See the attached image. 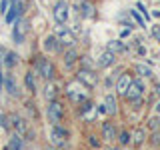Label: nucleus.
<instances>
[{
	"label": "nucleus",
	"instance_id": "obj_25",
	"mask_svg": "<svg viewBox=\"0 0 160 150\" xmlns=\"http://www.w3.org/2000/svg\"><path fill=\"white\" fill-rule=\"evenodd\" d=\"M8 150H24V140L20 134H10V138H8Z\"/></svg>",
	"mask_w": 160,
	"mask_h": 150
},
{
	"label": "nucleus",
	"instance_id": "obj_16",
	"mask_svg": "<svg viewBox=\"0 0 160 150\" xmlns=\"http://www.w3.org/2000/svg\"><path fill=\"white\" fill-rule=\"evenodd\" d=\"M116 134H118V130H116V126H114V122L104 120V122L100 124V136H102V140L114 142V140H116Z\"/></svg>",
	"mask_w": 160,
	"mask_h": 150
},
{
	"label": "nucleus",
	"instance_id": "obj_34",
	"mask_svg": "<svg viewBox=\"0 0 160 150\" xmlns=\"http://www.w3.org/2000/svg\"><path fill=\"white\" fill-rule=\"evenodd\" d=\"M152 92H154V96L160 98V82H154L152 84Z\"/></svg>",
	"mask_w": 160,
	"mask_h": 150
},
{
	"label": "nucleus",
	"instance_id": "obj_2",
	"mask_svg": "<svg viewBox=\"0 0 160 150\" xmlns=\"http://www.w3.org/2000/svg\"><path fill=\"white\" fill-rule=\"evenodd\" d=\"M64 92H66V96L70 102H74V104H80V102H84L88 96H90V92H88V88L84 86L82 82H70L66 88H64Z\"/></svg>",
	"mask_w": 160,
	"mask_h": 150
},
{
	"label": "nucleus",
	"instance_id": "obj_9",
	"mask_svg": "<svg viewBox=\"0 0 160 150\" xmlns=\"http://www.w3.org/2000/svg\"><path fill=\"white\" fill-rule=\"evenodd\" d=\"M52 16L56 20V24H66L68 22V16H70V4L66 0H58L52 8Z\"/></svg>",
	"mask_w": 160,
	"mask_h": 150
},
{
	"label": "nucleus",
	"instance_id": "obj_38",
	"mask_svg": "<svg viewBox=\"0 0 160 150\" xmlns=\"http://www.w3.org/2000/svg\"><path fill=\"white\" fill-rule=\"evenodd\" d=\"M154 110H156V112L160 114V102H156V106H154Z\"/></svg>",
	"mask_w": 160,
	"mask_h": 150
},
{
	"label": "nucleus",
	"instance_id": "obj_26",
	"mask_svg": "<svg viewBox=\"0 0 160 150\" xmlns=\"http://www.w3.org/2000/svg\"><path fill=\"white\" fill-rule=\"evenodd\" d=\"M130 138H132L134 146H142L144 140H146V130H144V128H136L134 132H130Z\"/></svg>",
	"mask_w": 160,
	"mask_h": 150
},
{
	"label": "nucleus",
	"instance_id": "obj_17",
	"mask_svg": "<svg viewBox=\"0 0 160 150\" xmlns=\"http://www.w3.org/2000/svg\"><path fill=\"white\" fill-rule=\"evenodd\" d=\"M104 108H106L108 116H118V100L114 92H106L104 94Z\"/></svg>",
	"mask_w": 160,
	"mask_h": 150
},
{
	"label": "nucleus",
	"instance_id": "obj_19",
	"mask_svg": "<svg viewBox=\"0 0 160 150\" xmlns=\"http://www.w3.org/2000/svg\"><path fill=\"white\" fill-rule=\"evenodd\" d=\"M78 8H80V16L82 18H96V6H94V2L82 0L78 4Z\"/></svg>",
	"mask_w": 160,
	"mask_h": 150
},
{
	"label": "nucleus",
	"instance_id": "obj_10",
	"mask_svg": "<svg viewBox=\"0 0 160 150\" xmlns=\"http://www.w3.org/2000/svg\"><path fill=\"white\" fill-rule=\"evenodd\" d=\"M144 90H146V86H144V82H142V78H134L132 80V84H130V88H128V92H126V98L128 102H132V100H136V98H142L144 96Z\"/></svg>",
	"mask_w": 160,
	"mask_h": 150
},
{
	"label": "nucleus",
	"instance_id": "obj_31",
	"mask_svg": "<svg viewBox=\"0 0 160 150\" xmlns=\"http://www.w3.org/2000/svg\"><path fill=\"white\" fill-rule=\"evenodd\" d=\"M146 126H148L150 130H160V116H150Z\"/></svg>",
	"mask_w": 160,
	"mask_h": 150
},
{
	"label": "nucleus",
	"instance_id": "obj_27",
	"mask_svg": "<svg viewBox=\"0 0 160 150\" xmlns=\"http://www.w3.org/2000/svg\"><path fill=\"white\" fill-rule=\"evenodd\" d=\"M116 142H118V146H128L130 142H132V138H130V132L128 130H120V132L116 134Z\"/></svg>",
	"mask_w": 160,
	"mask_h": 150
},
{
	"label": "nucleus",
	"instance_id": "obj_12",
	"mask_svg": "<svg viewBox=\"0 0 160 150\" xmlns=\"http://www.w3.org/2000/svg\"><path fill=\"white\" fill-rule=\"evenodd\" d=\"M42 48H44V52H48V54H62V50H64L56 34H48L42 42Z\"/></svg>",
	"mask_w": 160,
	"mask_h": 150
},
{
	"label": "nucleus",
	"instance_id": "obj_39",
	"mask_svg": "<svg viewBox=\"0 0 160 150\" xmlns=\"http://www.w3.org/2000/svg\"><path fill=\"white\" fill-rule=\"evenodd\" d=\"M2 84H4V76L0 74V88H2Z\"/></svg>",
	"mask_w": 160,
	"mask_h": 150
},
{
	"label": "nucleus",
	"instance_id": "obj_6",
	"mask_svg": "<svg viewBox=\"0 0 160 150\" xmlns=\"http://www.w3.org/2000/svg\"><path fill=\"white\" fill-rule=\"evenodd\" d=\"M76 80H78V82H82L86 88H94V86H98V82H100V76L96 74V70L78 68V70H76Z\"/></svg>",
	"mask_w": 160,
	"mask_h": 150
},
{
	"label": "nucleus",
	"instance_id": "obj_41",
	"mask_svg": "<svg viewBox=\"0 0 160 150\" xmlns=\"http://www.w3.org/2000/svg\"><path fill=\"white\" fill-rule=\"evenodd\" d=\"M50 150H62V148H56V146H54V148H50Z\"/></svg>",
	"mask_w": 160,
	"mask_h": 150
},
{
	"label": "nucleus",
	"instance_id": "obj_20",
	"mask_svg": "<svg viewBox=\"0 0 160 150\" xmlns=\"http://www.w3.org/2000/svg\"><path fill=\"white\" fill-rule=\"evenodd\" d=\"M24 86H26V90L30 94H36L38 84H36V72H34V70H28V72L24 74Z\"/></svg>",
	"mask_w": 160,
	"mask_h": 150
},
{
	"label": "nucleus",
	"instance_id": "obj_37",
	"mask_svg": "<svg viewBox=\"0 0 160 150\" xmlns=\"http://www.w3.org/2000/svg\"><path fill=\"white\" fill-rule=\"evenodd\" d=\"M130 34V30H120V38H126Z\"/></svg>",
	"mask_w": 160,
	"mask_h": 150
},
{
	"label": "nucleus",
	"instance_id": "obj_24",
	"mask_svg": "<svg viewBox=\"0 0 160 150\" xmlns=\"http://www.w3.org/2000/svg\"><path fill=\"white\" fill-rule=\"evenodd\" d=\"M2 62H4V66L6 68H14L16 64L20 62V58H18V54L16 52H12V50H4V58H2Z\"/></svg>",
	"mask_w": 160,
	"mask_h": 150
},
{
	"label": "nucleus",
	"instance_id": "obj_7",
	"mask_svg": "<svg viewBox=\"0 0 160 150\" xmlns=\"http://www.w3.org/2000/svg\"><path fill=\"white\" fill-rule=\"evenodd\" d=\"M132 80H134V74L132 72H120L118 76H116V82H114V90H116V96H126V92H128V88H130V84H132Z\"/></svg>",
	"mask_w": 160,
	"mask_h": 150
},
{
	"label": "nucleus",
	"instance_id": "obj_22",
	"mask_svg": "<svg viewBox=\"0 0 160 150\" xmlns=\"http://www.w3.org/2000/svg\"><path fill=\"white\" fill-rule=\"evenodd\" d=\"M106 48L110 50V52H114L118 56V54H126L128 52V44L122 42V40H110V42L106 44Z\"/></svg>",
	"mask_w": 160,
	"mask_h": 150
},
{
	"label": "nucleus",
	"instance_id": "obj_4",
	"mask_svg": "<svg viewBox=\"0 0 160 150\" xmlns=\"http://www.w3.org/2000/svg\"><path fill=\"white\" fill-rule=\"evenodd\" d=\"M54 34L58 36L60 44H62V48L76 46V42H78V38H76V34H74V30L66 28L64 24H58V28H56V32H54Z\"/></svg>",
	"mask_w": 160,
	"mask_h": 150
},
{
	"label": "nucleus",
	"instance_id": "obj_5",
	"mask_svg": "<svg viewBox=\"0 0 160 150\" xmlns=\"http://www.w3.org/2000/svg\"><path fill=\"white\" fill-rule=\"evenodd\" d=\"M68 138H70V132L62 126V124L52 126V132H50V142H52V146L64 148V146H66V142H68Z\"/></svg>",
	"mask_w": 160,
	"mask_h": 150
},
{
	"label": "nucleus",
	"instance_id": "obj_28",
	"mask_svg": "<svg viewBox=\"0 0 160 150\" xmlns=\"http://www.w3.org/2000/svg\"><path fill=\"white\" fill-rule=\"evenodd\" d=\"M78 64H80V68H86V70H94L96 68V64H94V60L88 56V54H82V56L78 58Z\"/></svg>",
	"mask_w": 160,
	"mask_h": 150
},
{
	"label": "nucleus",
	"instance_id": "obj_30",
	"mask_svg": "<svg viewBox=\"0 0 160 150\" xmlns=\"http://www.w3.org/2000/svg\"><path fill=\"white\" fill-rule=\"evenodd\" d=\"M148 142L152 144V148H160V130H152V134L148 136Z\"/></svg>",
	"mask_w": 160,
	"mask_h": 150
},
{
	"label": "nucleus",
	"instance_id": "obj_21",
	"mask_svg": "<svg viewBox=\"0 0 160 150\" xmlns=\"http://www.w3.org/2000/svg\"><path fill=\"white\" fill-rule=\"evenodd\" d=\"M4 88H6V92L10 94V96L12 98H16L18 96V84H16V78L12 76V74H6V76H4Z\"/></svg>",
	"mask_w": 160,
	"mask_h": 150
},
{
	"label": "nucleus",
	"instance_id": "obj_11",
	"mask_svg": "<svg viewBox=\"0 0 160 150\" xmlns=\"http://www.w3.org/2000/svg\"><path fill=\"white\" fill-rule=\"evenodd\" d=\"M22 0H10V4H8V10H6V14H4V18H6V22L8 24H14L16 20L22 16Z\"/></svg>",
	"mask_w": 160,
	"mask_h": 150
},
{
	"label": "nucleus",
	"instance_id": "obj_35",
	"mask_svg": "<svg viewBox=\"0 0 160 150\" xmlns=\"http://www.w3.org/2000/svg\"><path fill=\"white\" fill-rule=\"evenodd\" d=\"M8 0H2V2H0V12H2V14H6V10H8Z\"/></svg>",
	"mask_w": 160,
	"mask_h": 150
},
{
	"label": "nucleus",
	"instance_id": "obj_33",
	"mask_svg": "<svg viewBox=\"0 0 160 150\" xmlns=\"http://www.w3.org/2000/svg\"><path fill=\"white\" fill-rule=\"evenodd\" d=\"M136 8L140 10V14H142V16H144V20H146V22H148V20H150V14H148V10H146V6H144L142 2H138V4H136Z\"/></svg>",
	"mask_w": 160,
	"mask_h": 150
},
{
	"label": "nucleus",
	"instance_id": "obj_18",
	"mask_svg": "<svg viewBox=\"0 0 160 150\" xmlns=\"http://www.w3.org/2000/svg\"><path fill=\"white\" fill-rule=\"evenodd\" d=\"M44 98L48 100V102H52V100H58L60 96V86L56 84V80H50V82H46V86H44Z\"/></svg>",
	"mask_w": 160,
	"mask_h": 150
},
{
	"label": "nucleus",
	"instance_id": "obj_32",
	"mask_svg": "<svg viewBox=\"0 0 160 150\" xmlns=\"http://www.w3.org/2000/svg\"><path fill=\"white\" fill-rule=\"evenodd\" d=\"M86 140H88V144H90V146H92L94 150H98L100 146H102V142H100V140H96V136H94V134H88Z\"/></svg>",
	"mask_w": 160,
	"mask_h": 150
},
{
	"label": "nucleus",
	"instance_id": "obj_14",
	"mask_svg": "<svg viewBox=\"0 0 160 150\" xmlns=\"http://www.w3.org/2000/svg\"><path fill=\"white\" fill-rule=\"evenodd\" d=\"M78 58H80V52L76 50V46H70V48L62 50V62L68 70H72L74 64H78Z\"/></svg>",
	"mask_w": 160,
	"mask_h": 150
},
{
	"label": "nucleus",
	"instance_id": "obj_40",
	"mask_svg": "<svg viewBox=\"0 0 160 150\" xmlns=\"http://www.w3.org/2000/svg\"><path fill=\"white\" fill-rule=\"evenodd\" d=\"M106 150H122V146H114V148H106Z\"/></svg>",
	"mask_w": 160,
	"mask_h": 150
},
{
	"label": "nucleus",
	"instance_id": "obj_8",
	"mask_svg": "<svg viewBox=\"0 0 160 150\" xmlns=\"http://www.w3.org/2000/svg\"><path fill=\"white\" fill-rule=\"evenodd\" d=\"M26 34H28V20L20 16L12 26V40L14 44H22L26 40Z\"/></svg>",
	"mask_w": 160,
	"mask_h": 150
},
{
	"label": "nucleus",
	"instance_id": "obj_1",
	"mask_svg": "<svg viewBox=\"0 0 160 150\" xmlns=\"http://www.w3.org/2000/svg\"><path fill=\"white\" fill-rule=\"evenodd\" d=\"M34 72H36V76H40L42 80H46V82L56 80V74H58L54 62L44 58V56H36V60H34Z\"/></svg>",
	"mask_w": 160,
	"mask_h": 150
},
{
	"label": "nucleus",
	"instance_id": "obj_13",
	"mask_svg": "<svg viewBox=\"0 0 160 150\" xmlns=\"http://www.w3.org/2000/svg\"><path fill=\"white\" fill-rule=\"evenodd\" d=\"M116 54L114 52H110L108 48H104V50H100V54H98V58H96V66L98 68H110V66H114L116 64Z\"/></svg>",
	"mask_w": 160,
	"mask_h": 150
},
{
	"label": "nucleus",
	"instance_id": "obj_15",
	"mask_svg": "<svg viewBox=\"0 0 160 150\" xmlns=\"http://www.w3.org/2000/svg\"><path fill=\"white\" fill-rule=\"evenodd\" d=\"M8 120H10V124H12V128L16 130V134H20V136H28L30 128H28V122L22 116H18V114H10Z\"/></svg>",
	"mask_w": 160,
	"mask_h": 150
},
{
	"label": "nucleus",
	"instance_id": "obj_23",
	"mask_svg": "<svg viewBox=\"0 0 160 150\" xmlns=\"http://www.w3.org/2000/svg\"><path fill=\"white\" fill-rule=\"evenodd\" d=\"M134 72H136L140 78H152V76H154V72H152V68H150V64H144V62L134 64Z\"/></svg>",
	"mask_w": 160,
	"mask_h": 150
},
{
	"label": "nucleus",
	"instance_id": "obj_36",
	"mask_svg": "<svg viewBox=\"0 0 160 150\" xmlns=\"http://www.w3.org/2000/svg\"><path fill=\"white\" fill-rule=\"evenodd\" d=\"M0 126L8 128V116H0Z\"/></svg>",
	"mask_w": 160,
	"mask_h": 150
},
{
	"label": "nucleus",
	"instance_id": "obj_3",
	"mask_svg": "<svg viewBox=\"0 0 160 150\" xmlns=\"http://www.w3.org/2000/svg\"><path fill=\"white\" fill-rule=\"evenodd\" d=\"M46 118H48V122L52 124V126L62 124V120H64V106H62V102H58V100L48 102V106H46Z\"/></svg>",
	"mask_w": 160,
	"mask_h": 150
},
{
	"label": "nucleus",
	"instance_id": "obj_29",
	"mask_svg": "<svg viewBox=\"0 0 160 150\" xmlns=\"http://www.w3.org/2000/svg\"><path fill=\"white\" fill-rule=\"evenodd\" d=\"M130 16L134 18V22H138V26H140V28L146 26V20H144V16L140 14V10H138V8H132V10H130Z\"/></svg>",
	"mask_w": 160,
	"mask_h": 150
}]
</instances>
